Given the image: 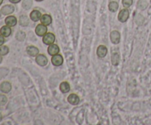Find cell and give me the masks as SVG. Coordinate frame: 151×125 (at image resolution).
Wrapping results in <instances>:
<instances>
[{
  "label": "cell",
  "instance_id": "obj_15",
  "mask_svg": "<svg viewBox=\"0 0 151 125\" xmlns=\"http://www.w3.org/2000/svg\"><path fill=\"white\" fill-rule=\"evenodd\" d=\"M29 16H30V19L34 21H37L39 19H41V16H42L41 12L38 11V10H33V11L31 12Z\"/></svg>",
  "mask_w": 151,
  "mask_h": 125
},
{
  "label": "cell",
  "instance_id": "obj_17",
  "mask_svg": "<svg viewBox=\"0 0 151 125\" xmlns=\"http://www.w3.org/2000/svg\"><path fill=\"white\" fill-rule=\"evenodd\" d=\"M19 24H20L21 26H27L29 24V19L27 16L23 15V16H21L19 18Z\"/></svg>",
  "mask_w": 151,
  "mask_h": 125
},
{
  "label": "cell",
  "instance_id": "obj_23",
  "mask_svg": "<svg viewBox=\"0 0 151 125\" xmlns=\"http://www.w3.org/2000/svg\"><path fill=\"white\" fill-rule=\"evenodd\" d=\"M9 52V48L7 46H0V54L1 56H4Z\"/></svg>",
  "mask_w": 151,
  "mask_h": 125
},
{
  "label": "cell",
  "instance_id": "obj_28",
  "mask_svg": "<svg viewBox=\"0 0 151 125\" xmlns=\"http://www.w3.org/2000/svg\"><path fill=\"white\" fill-rule=\"evenodd\" d=\"M4 43V37L0 34V46H2Z\"/></svg>",
  "mask_w": 151,
  "mask_h": 125
},
{
  "label": "cell",
  "instance_id": "obj_29",
  "mask_svg": "<svg viewBox=\"0 0 151 125\" xmlns=\"http://www.w3.org/2000/svg\"><path fill=\"white\" fill-rule=\"evenodd\" d=\"M9 1H10V2H12V3H18V2H19V1H21V0H9Z\"/></svg>",
  "mask_w": 151,
  "mask_h": 125
},
{
  "label": "cell",
  "instance_id": "obj_30",
  "mask_svg": "<svg viewBox=\"0 0 151 125\" xmlns=\"http://www.w3.org/2000/svg\"><path fill=\"white\" fill-rule=\"evenodd\" d=\"M1 119H2V115H1V112H0V121H1Z\"/></svg>",
  "mask_w": 151,
  "mask_h": 125
},
{
  "label": "cell",
  "instance_id": "obj_12",
  "mask_svg": "<svg viewBox=\"0 0 151 125\" xmlns=\"http://www.w3.org/2000/svg\"><path fill=\"white\" fill-rule=\"evenodd\" d=\"M27 51L28 54L30 55L31 57H35L36 55H38V52H39L38 48H36V47L35 46H28L27 48Z\"/></svg>",
  "mask_w": 151,
  "mask_h": 125
},
{
  "label": "cell",
  "instance_id": "obj_21",
  "mask_svg": "<svg viewBox=\"0 0 151 125\" xmlns=\"http://www.w3.org/2000/svg\"><path fill=\"white\" fill-rule=\"evenodd\" d=\"M137 6H138L139 8L141 9V10H145V9L147 8V2L145 0H139V1H138Z\"/></svg>",
  "mask_w": 151,
  "mask_h": 125
},
{
  "label": "cell",
  "instance_id": "obj_25",
  "mask_svg": "<svg viewBox=\"0 0 151 125\" xmlns=\"http://www.w3.org/2000/svg\"><path fill=\"white\" fill-rule=\"evenodd\" d=\"M119 54L117 53L116 54H112V57H111V61L113 65L116 66V65H118L119 63Z\"/></svg>",
  "mask_w": 151,
  "mask_h": 125
},
{
  "label": "cell",
  "instance_id": "obj_16",
  "mask_svg": "<svg viewBox=\"0 0 151 125\" xmlns=\"http://www.w3.org/2000/svg\"><path fill=\"white\" fill-rule=\"evenodd\" d=\"M41 22L44 25H50L52 23V18L50 15L44 14L41 16Z\"/></svg>",
  "mask_w": 151,
  "mask_h": 125
},
{
  "label": "cell",
  "instance_id": "obj_9",
  "mask_svg": "<svg viewBox=\"0 0 151 125\" xmlns=\"http://www.w3.org/2000/svg\"><path fill=\"white\" fill-rule=\"evenodd\" d=\"M4 21H5L6 25H7V26H14L16 24V23H17V19H16V18L15 16H10L6 18Z\"/></svg>",
  "mask_w": 151,
  "mask_h": 125
},
{
  "label": "cell",
  "instance_id": "obj_1",
  "mask_svg": "<svg viewBox=\"0 0 151 125\" xmlns=\"http://www.w3.org/2000/svg\"><path fill=\"white\" fill-rule=\"evenodd\" d=\"M11 83L10 82H8V81H4L0 85V91L1 92L4 93V94H7V93L10 92L11 91Z\"/></svg>",
  "mask_w": 151,
  "mask_h": 125
},
{
  "label": "cell",
  "instance_id": "obj_27",
  "mask_svg": "<svg viewBox=\"0 0 151 125\" xmlns=\"http://www.w3.org/2000/svg\"><path fill=\"white\" fill-rule=\"evenodd\" d=\"M132 3L133 0H122V4L125 7H129Z\"/></svg>",
  "mask_w": 151,
  "mask_h": 125
},
{
  "label": "cell",
  "instance_id": "obj_2",
  "mask_svg": "<svg viewBox=\"0 0 151 125\" xmlns=\"http://www.w3.org/2000/svg\"><path fill=\"white\" fill-rule=\"evenodd\" d=\"M129 18V11L127 9H123V10H121L119 13V16H118V19H119V21L121 22H125Z\"/></svg>",
  "mask_w": 151,
  "mask_h": 125
},
{
  "label": "cell",
  "instance_id": "obj_26",
  "mask_svg": "<svg viewBox=\"0 0 151 125\" xmlns=\"http://www.w3.org/2000/svg\"><path fill=\"white\" fill-rule=\"evenodd\" d=\"M7 98L4 94H0V105H4L7 103Z\"/></svg>",
  "mask_w": 151,
  "mask_h": 125
},
{
  "label": "cell",
  "instance_id": "obj_7",
  "mask_svg": "<svg viewBox=\"0 0 151 125\" xmlns=\"http://www.w3.org/2000/svg\"><path fill=\"white\" fill-rule=\"evenodd\" d=\"M35 60H36V63L41 66H46L48 63L47 57H45V55H44V54H39V55L37 56Z\"/></svg>",
  "mask_w": 151,
  "mask_h": 125
},
{
  "label": "cell",
  "instance_id": "obj_24",
  "mask_svg": "<svg viewBox=\"0 0 151 125\" xmlns=\"http://www.w3.org/2000/svg\"><path fill=\"white\" fill-rule=\"evenodd\" d=\"M144 20H145L144 17H143V16L140 14H138L135 17V21L138 25L142 24L143 22H144Z\"/></svg>",
  "mask_w": 151,
  "mask_h": 125
},
{
  "label": "cell",
  "instance_id": "obj_33",
  "mask_svg": "<svg viewBox=\"0 0 151 125\" xmlns=\"http://www.w3.org/2000/svg\"><path fill=\"white\" fill-rule=\"evenodd\" d=\"M36 1H43V0H36Z\"/></svg>",
  "mask_w": 151,
  "mask_h": 125
},
{
  "label": "cell",
  "instance_id": "obj_22",
  "mask_svg": "<svg viewBox=\"0 0 151 125\" xmlns=\"http://www.w3.org/2000/svg\"><path fill=\"white\" fill-rule=\"evenodd\" d=\"M25 37H26V35H25L24 32H22V31H19V32L16 33V39L19 41H24V40L25 39Z\"/></svg>",
  "mask_w": 151,
  "mask_h": 125
},
{
  "label": "cell",
  "instance_id": "obj_4",
  "mask_svg": "<svg viewBox=\"0 0 151 125\" xmlns=\"http://www.w3.org/2000/svg\"><path fill=\"white\" fill-rule=\"evenodd\" d=\"M47 28L46 25L44 24H38L35 28V33L38 35V36H43L45 34H47Z\"/></svg>",
  "mask_w": 151,
  "mask_h": 125
},
{
  "label": "cell",
  "instance_id": "obj_19",
  "mask_svg": "<svg viewBox=\"0 0 151 125\" xmlns=\"http://www.w3.org/2000/svg\"><path fill=\"white\" fill-rule=\"evenodd\" d=\"M109 10L111 12H116L117 10L118 7H119V5H118V3L116 2V1H111V2L109 3Z\"/></svg>",
  "mask_w": 151,
  "mask_h": 125
},
{
  "label": "cell",
  "instance_id": "obj_32",
  "mask_svg": "<svg viewBox=\"0 0 151 125\" xmlns=\"http://www.w3.org/2000/svg\"><path fill=\"white\" fill-rule=\"evenodd\" d=\"M3 2V0H0V5H1V3Z\"/></svg>",
  "mask_w": 151,
  "mask_h": 125
},
{
  "label": "cell",
  "instance_id": "obj_34",
  "mask_svg": "<svg viewBox=\"0 0 151 125\" xmlns=\"http://www.w3.org/2000/svg\"><path fill=\"white\" fill-rule=\"evenodd\" d=\"M0 16H1V12H0Z\"/></svg>",
  "mask_w": 151,
  "mask_h": 125
},
{
  "label": "cell",
  "instance_id": "obj_11",
  "mask_svg": "<svg viewBox=\"0 0 151 125\" xmlns=\"http://www.w3.org/2000/svg\"><path fill=\"white\" fill-rule=\"evenodd\" d=\"M11 28H10V26H7V25H6V26H3L0 29V34L1 35H2L4 37H8L10 36V34H11Z\"/></svg>",
  "mask_w": 151,
  "mask_h": 125
},
{
  "label": "cell",
  "instance_id": "obj_18",
  "mask_svg": "<svg viewBox=\"0 0 151 125\" xmlns=\"http://www.w3.org/2000/svg\"><path fill=\"white\" fill-rule=\"evenodd\" d=\"M60 90L63 93H68L70 91V85L68 82H63L60 85Z\"/></svg>",
  "mask_w": 151,
  "mask_h": 125
},
{
  "label": "cell",
  "instance_id": "obj_31",
  "mask_svg": "<svg viewBox=\"0 0 151 125\" xmlns=\"http://www.w3.org/2000/svg\"><path fill=\"white\" fill-rule=\"evenodd\" d=\"M1 62H2V57H1V55L0 54V63H1Z\"/></svg>",
  "mask_w": 151,
  "mask_h": 125
},
{
  "label": "cell",
  "instance_id": "obj_5",
  "mask_svg": "<svg viewBox=\"0 0 151 125\" xmlns=\"http://www.w3.org/2000/svg\"><path fill=\"white\" fill-rule=\"evenodd\" d=\"M111 41L113 44H119V41H120V34H119V32L114 30L112 31L111 33Z\"/></svg>",
  "mask_w": 151,
  "mask_h": 125
},
{
  "label": "cell",
  "instance_id": "obj_3",
  "mask_svg": "<svg viewBox=\"0 0 151 125\" xmlns=\"http://www.w3.org/2000/svg\"><path fill=\"white\" fill-rule=\"evenodd\" d=\"M55 37L52 33H47L44 35V38H43V42L47 45H50L54 43Z\"/></svg>",
  "mask_w": 151,
  "mask_h": 125
},
{
  "label": "cell",
  "instance_id": "obj_10",
  "mask_svg": "<svg viewBox=\"0 0 151 125\" xmlns=\"http://www.w3.org/2000/svg\"><path fill=\"white\" fill-rule=\"evenodd\" d=\"M68 101H69L70 104H74V105H76L79 103L80 101V98L78 95L75 94H70L68 97Z\"/></svg>",
  "mask_w": 151,
  "mask_h": 125
},
{
  "label": "cell",
  "instance_id": "obj_6",
  "mask_svg": "<svg viewBox=\"0 0 151 125\" xmlns=\"http://www.w3.org/2000/svg\"><path fill=\"white\" fill-rule=\"evenodd\" d=\"M14 10L15 8L13 5H11V4H7V5H4V7H1V13L3 15H9L13 13Z\"/></svg>",
  "mask_w": 151,
  "mask_h": 125
},
{
  "label": "cell",
  "instance_id": "obj_14",
  "mask_svg": "<svg viewBox=\"0 0 151 125\" xmlns=\"http://www.w3.org/2000/svg\"><path fill=\"white\" fill-rule=\"evenodd\" d=\"M107 48L105 46H100L97 49V54L100 57H103L107 54Z\"/></svg>",
  "mask_w": 151,
  "mask_h": 125
},
{
  "label": "cell",
  "instance_id": "obj_13",
  "mask_svg": "<svg viewBox=\"0 0 151 125\" xmlns=\"http://www.w3.org/2000/svg\"><path fill=\"white\" fill-rule=\"evenodd\" d=\"M48 52L50 55H55L59 52V47L56 44H50L48 48Z\"/></svg>",
  "mask_w": 151,
  "mask_h": 125
},
{
  "label": "cell",
  "instance_id": "obj_8",
  "mask_svg": "<svg viewBox=\"0 0 151 125\" xmlns=\"http://www.w3.org/2000/svg\"><path fill=\"white\" fill-rule=\"evenodd\" d=\"M51 60H52V64L54 65V66H60V65L63 63V57H62L60 54H55V55L53 56Z\"/></svg>",
  "mask_w": 151,
  "mask_h": 125
},
{
  "label": "cell",
  "instance_id": "obj_20",
  "mask_svg": "<svg viewBox=\"0 0 151 125\" xmlns=\"http://www.w3.org/2000/svg\"><path fill=\"white\" fill-rule=\"evenodd\" d=\"M32 0H23L22 7H23L25 10H29L31 7V6H32Z\"/></svg>",
  "mask_w": 151,
  "mask_h": 125
}]
</instances>
